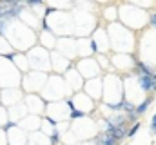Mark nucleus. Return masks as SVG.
<instances>
[{"instance_id": "obj_7", "label": "nucleus", "mask_w": 156, "mask_h": 145, "mask_svg": "<svg viewBox=\"0 0 156 145\" xmlns=\"http://www.w3.org/2000/svg\"><path fill=\"white\" fill-rule=\"evenodd\" d=\"M53 55V69H56V72H66L69 67H73V60L66 58L64 55L60 53H51Z\"/></svg>"}, {"instance_id": "obj_13", "label": "nucleus", "mask_w": 156, "mask_h": 145, "mask_svg": "<svg viewBox=\"0 0 156 145\" xmlns=\"http://www.w3.org/2000/svg\"><path fill=\"white\" fill-rule=\"evenodd\" d=\"M149 134H151V138H154V136H156V112L151 116V123H149Z\"/></svg>"}, {"instance_id": "obj_8", "label": "nucleus", "mask_w": 156, "mask_h": 145, "mask_svg": "<svg viewBox=\"0 0 156 145\" xmlns=\"http://www.w3.org/2000/svg\"><path fill=\"white\" fill-rule=\"evenodd\" d=\"M94 145H118L116 138L113 136V134H109V133H102V131H98L96 134H94Z\"/></svg>"}, {"instance_id": "obj_5", "label": "nucleus", "mask_w": 156, "mask_h": 145, "mask_svg": "<svg viewBox=\"0 0 156 145\" xmlns=\"http://www.w3.org/2000/svg\"><path fill=\"white\" fill-rule=\"evenodd\" d=\"M64 74H66L64 78L67 80L66 83H67V87L71 89V93H78V91H82V89H83V82H85V80H83V78H82V74L75 69V65H73V67H69Z\"/></svg>"}, {"instance_id": "obj_2", "label": "nucleus", "mask_w": 156, "mask_h": 145, "mask_svg": "<svg viewBox=\"0 0 156 145\" xmlns=\"http://www.w3.org/2000/svg\"><path fill=\"white\" fill-rule=\"evenodd\" d=\"M80 74H82V78L83 80H91V78H96V76H100L102 74V67H100V64H98V60L96 58H91V56H87V58H80L76 62V67H75Z\"/></svg>"}, {"instance_id": "obj_4", "label": "nucleus", "mask_w": 156, "mask_h": 145, "mask_svg": "<svg viewBox=\"0 0 156 145\" xmlns=\"http://www.w3.org/2000/svg\"><path fill=\"white\" fill-rule=\"evenodd\" d=\"M134 56H131L129 53H118L111 58V65L115 67L116 72H131L134 71Z\"/></svg>"}, {"instance_id": "obj_14", "label": "nucleus", "mask_w": 156, "mask_h": 145, "mask_svg": "<svg viewBox=\"0 0 156 145\" xmlns=\"http://www.w3.org/2000/svg\"><path fill=\"white\" fill-rule=\"evenodd\" d=\"M24 4L27 7H37V5H44V0H26Z\"/></svg>"}, {"instance_id": "obj_6", "label": "nucleus", "mask_w": 156, "mask_h": 145, "mask_svg": "<svg viewBox=\"0 0 156 145\" xmlns=\"http://www.w3.org/2000/svg\"><path fill=\"white\" fill-rule=\"evenodd\" d=\"M83 93H85L87 96H91L94 102H96V100H102V78L96 76V78L85 80V82H83Z\"/></svg>"}, {"instance_id": "obj_16", "label": "nucleus", "mask_w": 156, "mask_h": 145, "mask_svg": "<svg viewBox=\"0 0 156 145\" xmlns=\"http://www.w3.org/2000/svg\"><path fill=\"white\" fill-rule=\"evenodd\" d=\"M96 2H109V0H96Z\"/></svg>"}, {"instance_id": "obj_3", "label": "nucleus", "mask_w": 156, "mask_h": 145, "mask_svg": "<svg viewBox=\"0 0 156 145\" xmlns=\"http://www.w3.org/2000/svg\"><path fill=\"white\" fill-rule=\"evenodd\" d=\"M69 100H71V104H73V109H78V111H82V112H85V114L93 112L94 107H96L94 100H93L91 96H87L83 91L73 93V94L69 96Z\"/></svg>"}, {"instance_id": "obj_15", "label": "nucleus", "mask_w": 156, "mask_h": 145, "mask_svg": "<svg viewBox=\"0 0 156 145\" xmlns=\"http://www.w3.org/2000/svg\"><path fill=\"white\" fill-rule=\"evenodd\" d=\"M149 26L153 29H156V11H151L149 13Z\"/></svg>"}, {"instance_id": "obj_12", "label": "nucleus", "mask_w": 156, "mask_h": 145, "mask_svg": "<svg viewBox=\"0 0 156 145\" xmlns=\"http://www.w3.org/2000/svg\"><path fill=\"white\" fill-rule=\"evenodd\" d=\"M140 127H142V123H140V122H136V123L129 125V129H127V138H133V136H136V133L140 131Z\"/></svg>"}, {"instance_id": "obj_11", "label": "nucleus", "mask_w": 156, "mask_h": 145, "mask_svg": "<svg viewBox=\"0 0 156 145\" xmlns=\"http://www.w3.org/2000/svg\"><path fill=\"white\" fill-rule=\"evenodd\" d=\"M134 107H136V104H134V102H131V100H127V98H122V111H123L125 114L133 112Z\"/></svg>"}, {"instance_id": "obj_9", "label": "nucleus", "mask_w": 156, "mask_h": 145, "mask_svg": "<svg viewBox=\"0 0 156 145\" xmlns=\"http://www.w3.org/2000/svg\"><path fill=\"white\" fill-rule=\"evenodd\" d=\"M154 102V94L151 93V94H145L138 104H136V107H134V112L138 114V116H144L145 112H147V109L151 107V104Z\"/></svg>"}, {"instance_id": "obj_10", "label": "nucleus", "mask_w": 156, "mask_h": 145, "mask_svg": "<svg viewBox=\"0 0 156 145\" xmlns=\"http://www.w3.org/2000/svg\"><path fill=\"white\" fill-rule=\"evenodd\" d=\"M56 36L53 35V31H42V38H40V42H42V45L44 47H53L55 44H56Z\"/></svg>"}, {"instance_id": "obj_1", "label": "nucleus", "mask_w": 156, "mask_h": 145, "mask_svg": "<svg viewBox=\"0 0 156 145\" xmlns=\"http://www.w3.org/2000/svg\"><path fill=\"white\" fill-rule=\"evenodd\" d=\"M107 35H109L111 47L118 53H129L134 45V36L125 26H120V24L113 22L107 29Z\"/></svg>"}]
</instances>
